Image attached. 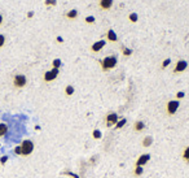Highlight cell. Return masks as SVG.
<instances>
[{
    "label": "cell",
    "instance_id": "31",
    "mask_svg": "<svg viewBox=\"0 0 189 178\" xmlns=\"http://www.w3.org/2000/svg\"><path fill=\"white\" fill-rule=\"evenodd\" d=\"M65 174H66V176H71L73 178H79L78 176H76V174H74V173H71V172H65Z\"/></svg>",
    "mask_w": 189,
    "mask_h": 178
},
{
    "label": "cell",
    "instance_id": "24",
    "mask_svg": "<svg viewBox=\"0 0 189 178\" xmlns=\"http://www.w3.org/2000/svg\"><path fill=\"white\" fill-rule=\"evenodd\" d=\"M13 152H14V155H17V156H22V150H21V146H16L13 148Z\"/></svg>",
    "mask_w": 189,
    "mask_h": 178
},
{
    "label": "cell",
    "instance_id": "7",
    "mask_svg": "<svg viewBox=\"0 0 189 178\" xmlns=\"http://www.w3.org/2000/svg\"><path fill=\"white\" fill-rule=\"evenodd\" d=\"M188 68V61L187 60H177L175 66H174V73L177 74V73H183L185 72Z\"/></svg>",
    "mask_w": 189,
    "mask_h": 178
},
{
    "label": "cell",
    "instance_id": "20",
    "mask_svg": "<svg viewBox=\"0 0 189 178\" xmlns=\"http://www.w3.org/2000/svg\"><path fill=\"white\" fill-rule=\"evenodd\" d=\"M143 173H144V166H135V170H133V176H136V177H140V176H143Z\"/></svg>",
    "mask_w": 189,
    "mask_h": 178
},
{
    "label": "cell",
    "instance_id": "11",
    "mask_svg": "<svg viewBox=\"0 0 189 178\" xmlns=\"http://www.w3.org/2000/svg\"><path fill=\"white\" fill-rule=\"evenodd\" d=\"M106 39H108V42H111V43L118 42V35H117V33H115L113 29H109V30L106 31Z\"/></svg>",
    "mask_w": 189,
    "mask_h": 178
},
{
    "label": "cell",
    "instance_id": "15",
    "mask_svg": "<svg viewBox=\"0 0 189 178\" xmlns=\"http://www.w3.org/2000/svg\"><path fill=\"white\" fill-rule=\"evenodd\" d=\"M7 133H8V125L4 122H0V138L7 135Z\"/></svg>",
    "mask_w": 189,
    "mask_h": 178
},
{
    "label": "cell",
    "instance_id": "29",
    "mask_svg": "<svg viewBox=\"0 0 189 178\" xmlns=\"http://www.w3.org/2000/svg\"><path fill=\"white\" fill-rule=\"evenodd\" d=\"M4 44H5V37L3 34H0V48H3Z\"/></svg>",
    "mask_w": 189,
    "mask_h": 178
},
{
    "label": "cell",
    "instance_id": "33",
    "mask_svg": "<svg viewBox=\"0 0 189 178\" xmlns=\"http://www.w3.org/2000/svg\"><path fill=\"white\" fill-rule=\"evenodd\" d=\"M2 23H3V16L0 14V25H2Z\"/></svg>",
    "mask_w": 189,
    "mask_h": 178
},
{
    "label": "cell",
    "instance_id": "22",
    "mask_svg": "<svg viewBox=\"0 0 189 178\" xmlns=\"http://www.w3.org/2000/svg\"><path fill=\"white\" fill-rule=\"evenodd\" d=\"M61 64H62V62H61L60 59H55V60L52 61V66H53L55 69H60V68H61Z\"/></svg>",
    "mask_w": 189,
    "mask_h": 178
},
{
    "label": "cell",
    "instance_id": "8",
    "mask_svg": "<svg viewBox=\"0 0 189 178\" xmlns=\"http://www.w3.org/2000/svg\"><path fill=\"white\" fill-rule=\"evenodd\" d=\"M150 153H143V155H140L137 157V160L136 162H135V166H144V165H147L149 160H150Z\"/></svg>",
    "mask_w": 189,
    "mask_h": 178
},
{
    "label": "cell",
    "instance_id": "5",
    "mask_svg": "<svg viewBox=\"0 0 189 178\" xmlns=\"http://www.w3.org/2000/svg\"><path fill=\"white\" fill-rule=\"evenodd\" d=\"M59 73H60V69H55L52 68L51 70H48L44 73V75H43V79H44V82L49 83V82H53L57 77H59Z\"/></svg>",
    "mask_w": 189,
    "mask_h": 178
},
{
    "label": "cell",
    "instance_id": "32",
    "mask_svg": "<svg viewBox=\"0 0 189 178\" xmlns=\"http://www.w3.org/2000/svg\"><path fill=\"white\" fill-rule=\"evenodd\" d=\"M57 42H59V43H62V42H64V39H62V37H57Z\"/></svg>",
    "mask_w": 189,
    "mask_h": 178
},
{
    "label": "cell",
    "instance_id": "23",
    "mask_svg": "<svg viewBox=\"0 0 189 178\" xmlns=\"http://www.w3.org/2000/svg\"><path fill=\"white\" fill-rule=\"evenodd\" d=\"M122 54H123V56H131L132 55V50L127 48V47H122Z\"/></svg>",
    "mask_w": 189,
    "mask_h": 178
},
{
    "label": "cell",
    "instance_id": "17",
    "mask_svg": "<svg viewBox=\"0 0 189 178\" xmlns=\"http://www.w3.org/2000/svg\"><path fill=\"white\" fill-rule=\"evenodd\" d=\"M75 92V89H74V86H71V85H67L66 87H65V95L66 96H71V95H74Z\"/></svg>",
    "mask_w": 189,
    "mask_h": 178
},
{
    "label": "cell",
    "instance_id": "12",
    "mask_svg": "<svg viewBox=\"0 0 189 178\" xmlns=\"http://www.w3.org/2000/svg\"><path fill=\"white\" fill-rule=\"evenodd\" d=\"M133 130L135 131H137V133H141V131H144L145 130V122L144 121H136L133 124Z\"/></svg>",
    "mask_w": 189,
    "mask_h": 178
},
{
    "label": "cell",
    "instance_id": "1",
    "mask_svg": "<svg viewBox=\"0 0 189 178\" xmlns=\"http://www.w3.org/2000/svg\"><path fill=\"white\" fill-rule=\"evenodd\" d=\"M117 65H118V57L114 56V55L106 56V57H104V59L101 60V68H103L104 72L114 69Z\"/></svg>",
    "mask_w": 189,
    "mask_h": 178
},
{
    "label": "cell",
    "instance_id": "3",
    "mask_svg": "<svg viewBox=\"0 0 189 178\" xmlns=\"http://www.w3.org/2000/svg\"><path fill=\"white\" fill-rule=\"evenodd\" d=\"M12 83L16 89H23L27 85V78L25 74H16L12 79Z\"/></svg>",
    "mask_w": 189,
    "mask_h": 178
},
{
    "label": "cell",
    "instance_id": "30",
    "mask_svg": "<svg viewBox=\"0 0 189 178\" xmlns=\"http://www.w3.org/2000/svg\"><path fill=\"white\" fill-rule=\"evenodd\" d=\"M56 0H46V5H56Z\"/></svg>",
    "mask_w": 189,
    "mask_h": 178
},
{
    "label": "cell",
    "instance_id": "26",
    "mask_svg": "<svg viewBox=\"0 0 189 178\" xmlns=\"http://www.w3.org/2000/svg\"><path fill=\"white\" fill-rule=\"evenodd\" d=\"M8 156L7 155H3L2 157H0V165H5L7 164V161H8Z\"/></svg>",
    "mask_w": 189,
    "mask_h": 178
},
{
    "label": "cell",
    "instance_id": "13",
    "mask_svg": "<svg viewBox=\"0 0 189 178\" xmlns=\"http://www.w3.org/2000/svg\"><path fill=\"white\" fill-rule=\"evenodd\" d=\"M141 144H143V147H144V148H149V147L153 144V137H150V135L144 137V138H143Z\"/></svg>",
    "mask_w": 189,
    "mask_h": 178
},
{
    "label": "cell",
    "instance_id": "21",
    "mask_svg": "<svg viewBox=\"0 0 189 178\" xmlns=\"http://www.w3.org/2000/svg\"><path fill=\"white\" fill-rule=\"evenodd\" d=\"M181 156H183V160H184V161L189 162V146L184 148V151H183V155H181Z\"/></svg>",
    "mask_w": 189,
    "mask_h": 178
},
{
    "label": "cell",
    "instance_id": "2",
    "mask_svg": "<svg viewBox=\"0 0 189 178\" xmlns=\"http://www.w3.org/2000/svg\"><path fill=\"white\" fill-rule=\"evenodd\" d=\"M21 146V150H22V156H30L31 153L34 152V148H35V144H34L32 141L30 139H25V141H22V143L20 144Z\"/></svg>",
    "mask_w": 189,
    "mask_h": 178
},
{
    "label": "cell",
    "instance_id": "16",
    "mask_svg": "<svg viewBox=\"0 0 189 178\" xmlns=\"http://www.w3.org/2000/svg\"><path fill=\"white\" fill-rule=\"evenodd\" d=\"M126 124H127V118H124V117L119 118L118 122L115 124V129H123L126 126Z\"/></svg>",
    "mask_w": 189,
    "mask_h": 178
},
{
    "label": "cell",
    "instance_id": "18",
    "mask_svg": "<svg viewBox=\"0 0 189 178\" xmlns=\"http://www.w3.org/2000/svg\"><path fill=\"white\" fill-rule=\"evenodd\" d=\"M92 138L96 139V141H100V139L103 138V133H101V130H99V129H95V130L92 131Z\"/></svg>",
    "mask_w": 189,
    "mask_h": 178
},
{
    "label": "cell",
    "instance_id": "6",
    "mask_svg": "<svg viewBox=\"0 0 189 178\" xmlns=\"http://www.w3.org/2000/svg\"><path fill=\"white\" fill-rule=\"evenodd\" d=\"M118 114L115 113V112H110L108 113L105 116V125H106V127H111V126H115V124L118 122Z\"/></svg>",
    "mask_w": 189,
    "mask_h": 178
},
{
    "label": "cell",
    "instance_id": "27",
    "mask_svg": "<svg viewBox=\"0 0 189 178\" xmlns=\"http://www.w3.org/2000/svg\"><path fill=\"white\" fill-rule=\"evenodd\" d=\"M84 21H86V23H95V17L93 16H88V17H86L84 18Z\"/></svg>",
    "mask_w": 189,
    "mask_h": 178
},
{
    "label": "cell",
    "instance_id": "19",
    "mask_svg": "<svg viewBox=\"0 0 189 178\" xmlns=\"http://www.w3.org/2000/svg\"><path fill=\"white\" fill-rule=\"evenodd\" d=\"M128 20L132 22V23H136L137 21H139V16H137V13H135V12H132V13H130L128 14Z\"/></svg>",
    "mask_w": 189,
    "mask_h": 178
},
{
    "label": "cell",
    "instance_id": "14",
    "mask_svg": "<svg viewBox=\"0 0 189 178\" xmlns=\"http://www.w3.org/2000/svg\"><path fill=\"white\" fill-rule=\"evenodd\" d=\"M78 16H79V12L76 11V9H70V11L66 13V18H67V20H75Z\"/></svg>",
    "mask_w": 189,
    "mask_h": 178
},
{
    "label": "cell",
    "instance_id": "4",
    "mask_svg": "<svg viewBox=\"0 0 189 178\" xmlns=\"http://www.w3.org/2000/svg\"><path fill=\"white\" fill-rule=\"evenodd\" d=\"M179 107H180V102L179 100H168L167 104H166V113L168 116H174L177 110H179Z\"/></svg>",
    "mask_w": 189,
    "mask_h": 178
},
{
    "label": "cell",
    "instance_id": "25",
    "mask_svg": "<svg viewBox=\"0 0 189 178\" xmlns=\"http://www.w3.org/2000/svg\"><path fill=\"white\" fill-rule=\"evenodd\" d=\"M170 64H171V59H164V60L162 61V65H161L162 69H166Z\"/></svg>",
    "mask_w": 189,
    "mask_h": 178
},
{
    "label": "cell",
    "instance_id": "9",
    "mask_svg": "<svg viewBox=\"0 0 189 178\" xmlns=\"http://www.w3.org/2000/svg\"><path fill=\"white\" fill-rule=\"evenodd\" d=\"M105 46H106V40H104V39L97 40V42H95L91 46V51L95 52V54H97V52H100Z\"/></svg>",
    "mask_w": 189,
    "mask_h": 178
},
{
    "label": "cell",
    "instance_id": "28",
    "mask_svg": "<svg viewBox=\"0 0 189 178\" xmlns=\"http://www.w3.org/2000/svg\"><path fill=\"white\" fill-rule=\"evenodd\" d=\"M176 100H181L184 96H185V92H184V91H179V92H176Z\"/></svg>",
    "mask_w": 189,
    "mask_h": 178
},
{
    "label": "cell",
    "instance_id": "10",
    "mask_svg": "<svg viewBox=\"0 0 189 178\" xmlns=\"http://www.w3.org/2000/svg\"><path fill=\"white\" fill-rule=\"evenodd\" d=\"M114 0H99V5L103 11H109L113 7Z\"/></svg>",
    "mask_w": 189,
    "mask_h": 178
}]
</instances>
